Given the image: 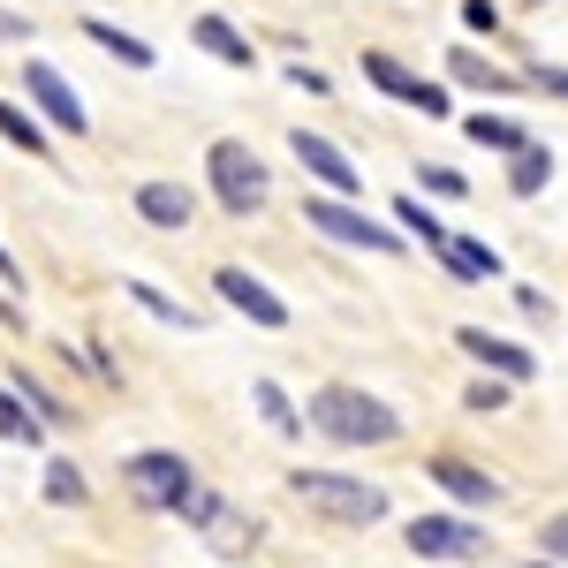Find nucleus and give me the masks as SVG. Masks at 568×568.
I'll return each instance as SVG.
<instances>
[{"label": "nucleus", "instance_id": "nucleus-9", "mask_svg": "<svg viewBox=\"0 0 568 568\" xmlns=\"http://www.w3.org/2000/svg\"><path fill=\"white\" fill-rule=\"evenodd\" d=\"M23 99L39 106V122L53 136H84L91 130V114H84V99H77V84L53 69V61H23Z\"/></svg>", "mask_w": 568, "mask_h": 568}, {"label": "nucleus", "instance_id": "nucleus-8", "mask_svg": "<svg viewBox=\"0 0 568 568\" xmlns=\"http://www.w3.org/2000/svg\"><path fill=\"white\" fill-rule=\"evenodd\" d=\"M364 84L387 91L394 106H417L425 122H447L455 114V99H447V84H433V77H417V69H402L394 53H364Z\"/></svg>", "mask_w": 568, "mask_h": 568}, {"label": "nucleus", "instance_id": "nucleus-28", "mask_svg": "<svg viewBox=\"0 0 568 568\" xmlns=\"http://www.w3.org/2000/svg\"><path fill=\"white\" fill-rule=\"evenodd\" d=\"M508 387H516V379H500V372H478V379L463 387V409H478V417H493V409H508Z\"/></svg>", "mask_w": 568, "mask_h": 568}, {"label": "nucleus", "instance_id": "nucleus-7", "mask_svg": "<svg viewBox=\"0 0 568 568\" xmlns=\"http://www.w3.org/2000/svg\"><path fill=\"white\" fill-rule=\"evenodd\" d=\"M402 546H409L417 561H485V554H493V538H485V524H470V516H455V508H433V516L402 524Z\"/></svg>", "mask_w": 568, "mask_h": 568}, {"label": "nucleus", "instance_id": "nucleus-25", "mask_svg": "<svg viewBox=\"0 0 568 568\" xmlns=\"http://www.w3.org/2000/svg\"><path fill=\"white\" fill-rule=\"evenodd\" d=\"M122 288H130V304H136V311H152L160 326H175V334H197V311L175 304V296H160L152 281H122Z\"/></svg>", "mask_w": 568, "mask_h": 568}, {"label": "nucleus", "instance_id": "nucleus-23", "mask_svg": "<svg viewBox=\"0 0 568 568\" xmlns=\"http://www.w3.org/2000/svg\"><path fill=\"white\" fill-rule=\"evenodd\" d=\"M463 136H470V144H478V152H516V144H524V122H516V114H463Z\"/></svg>", "mask_w": 568, "mask_h": 568}, {"label": "nucleus", "instance_id": "nucleus-24", "mask_svg": "<svg viewBox=\"0 0 568 568\" xmlns=\"http://www.w3.org/2000/svg\"><path fill=\"white\" fill-rule=\"evenodd\" d=\"M8 387L23 394V409H31V417H39L45 433H53V425H69V402H61V394L45 387L39 372H8Z\"/></svg>", "mask_w": 568, "mask_h": 568}, {"label": "nucleus", "instance_id": "nucleus-30", "mask_svg": "<svg viewBox=\"0 0 568 568\" xmlns=\"http://www.w3.org/2000/svg\"><path fill=\"white\" fill-rule=\"evenodd\" d=\"M524 84H530V91H546V99H568V69H554V61H530Z\"/></svg>", "mask_w": 568, "mask_h": 568}, {"label": "nucleus", "instance_id": "nucleus-38", "mask_svg": "<svg viewBox=\"0 0 568 568\" xmlns=\"http://www.w3.org/2000/svg\"><path fill=\"white\" fill-rule=\"evenodd\" d=\"M524 568H568V561H546V554H538V561H524Z\"/></svg>", "mask_w": 568, "mask_h": 568}, {"label": "nucleus", "instance_id": "nucleus-18", "mask_svg": "<svg viewBox=\"0 0 568 568\" xmlns=\"http://www.w3.org/2000/svg\"><path fill=\"white\" fill-rule=\"evenodd\" d=\"M84 39L99 45V53H114V61H122V69H136V77H144V69H152V61H160V53H152V45L136 39V31H122V23H114V16H84Z\"/></svg>", "mask_w": 568, "mask_h": 568}, {"label": "nucleus", "instance_id": "nucleus-2", "mask_svg": "<svg viewBox=\"0 0 568 568\" xmlns=\"http://www.w3.org/2000/svg\"><path fill=\"white\" fill-rule=\"evenodd\" d=\"M288 493L304 500L318 524H342V530L387 524V493L364 478H342V470H288Z\"/></svg>", "mask_w": 568, "mask_h": 568}, {"label": "nucleus", "instance_id": "nucleus-35", "mask_svg": "<svg viewBox=\"0 0 568 568\" xmlns=\"http://www.w3.org/2000/svg\"><path fill=\"white\" fill-rule=\"evenodd\" d=\"M516 304H524V318H554V304H546L538 288H516Z\"/></svg>", "mask_w": 568, "mask_h": 568}, {"label": "nucleus", "instance_id": "nucleus-4", "mask_svg": "<svg viewBox=\"0 0 568 568\" xmlns=\"http://www.w3.org/2000/svg\"><path fill=\"white\" fill-rule=\"evenodd\" d=\"M304 220L326 235V243H349V251H372V258H394V251L409 243L394 220H372V213H364V197H334V190H311V197H304Z\"/></svg>", "mask_w": 568, "mask_h": 568}, {"label": "nucleus", "instance_id": "nucleus-13", "mask_svg": "<svg viewBox=\"0 0 568 568\" xmlns=\"http://www.w3.org/2000/svg\"><path fill=\"white\" fill-rule=\"evenodd\" d=\"M425 478H433L455 508H493V500H500V478H493L485 463H470V455H433Z\"/></svg>", "mask_w": 568, "mask_h": 568}, {"label": "nucleus", "instance_id": "nucleus-22", "mask_svg": "<svg viewBox=\"0 0 568 568\" xmlns=\"http://www.w3.org/2000/svg\"><path fill=\"white\" fill-rule=\"evenodd\" d=\"M0 144H16L23 160H39V152H45V122L23 106V99H0Z\"/></svg>", "mask_w": 568, "mask_h": 568}, {"label": "nucleus", "instance_id": "nucleus-31", "mask_svg": "<svg viewBox=\"0 0 568 568\" xmlns=\"http://www.w3.org/2000/svg\"><path fill=\"white\" fill-rule=\"evenodd\" d=\"M538 554H546V561H568V508L538 524Z\"/></svg>", "mask_w": 568, "mask_h": 568}, {"label": "nucleus", "instance_id": "nucleus-21", "mask_svg": "<svg viewBox=\"0 0 568 568\" xmlns=\"http://www.w3.org/2000/svg\"><path fill=\"white\" fill-rule=\"evenodd\" d=\"M387 220L402 227V235H409V243H425V251H439V243H447V227L433 220V205H425L417 190H402V197L387 205Z\"/></svg>", "mask_w": 568, "mask_h": 568}, {"label": "nucleus", "instance_id": "nucleus-1", "mask_svg": "<svg viewBox=\"0 0 568 568\" xmlns=\"http://www.w3.org/2000/svg\"><path fill=\"white\" fill-rule=\"evenodd\" d=\"M304 425H311V433H326L334 447H387V439H402L394 402H379L372 387H349V379H334V387L311 394Z\"/></svg>", "mask_w": 568, "mask_h": 568}, {"label": "nucleus", "instance_id": "nucleus-5", "mask_svg": "<svg viewBox=\"0 0 568 568\" xmlns=\"http://www.w3.org/2000/svg\"><path fill=\"white\" fill-rule=\"evenodd\" d=\"M122 485H130L136 508H160V516H182L190 493H197V463L182 447H136L122 463Z\"/></svg>", "mask_w": 568, "mask_h": 568}, {"label": "nucleus", "instance_id": "nucleus-3", "mask_svg": "<svg viewBox=\"0 0 568 568\" xmlns=\"http://www.w3.org/2000/svg\"><path fill=\"white\" fill-rule=\"evenodd\" d=\"M205 182H213L220 213L251 220L273 205V175H265V160L243 144V136H213V152H205Z\"/></svg>", "mask_w": 568, "mask_h": 568}, {"label": "nucleus", "instance_id": "nucleus-36", "mask_svg": "<svg viewBox=\"0 0 568 568\" xmlns=\"http://www.w3.org/2000/svg\"><path fill=\"white\" fill-rule=\"evenodd\" d=\"M0 288H8V296L23 288V273H16V258H8V251H0Z\"/></svg>", "mask_w": 568, "mask_h": 568}, {"label": "nucleus", "instance_id": "nucleus-26", "mask_svg": "<svg viewBox=\"0 0 568 568\" xmlns=\"http://www.w3.org/2000/svg\"><path fill=\"white\" fill-rule=\"evenodd\" d=\"M39 493H45V500H53V508H84V500H91L84 470H77V463H61V455H53V463H45V470H39Z\"/></svg>", "mask_w": 568, "mask_h": 568}, {"label": "nucleus", "instance_id": "nucleus-17", "mask_svg": "<svg viewBox=\"0 0 568 568\" xmlns=\"http://www.w3.org/2000/svg\"><path fill=\"white\" fill-rule=\"evenodd\" d=\"M433 258L447 265V281H463V288H470V281H500V251L478 243V235H447Z\"/></svg>", "mask_w": 568, "mask_h": 568}, {"label": "nucleus", "instance_id": "nucleus-6", "mask_svg": "<svg viewBox=\"0 0 568 568\" xmlns=\"http://www.w3.org/2000/svg\"><path fill=\"white\" fill-rule=\"evenodd\" d=\"M182 524L205 538V554H220V561H251L258 554V538H265V524L258 516H243L235 500H220V493H190V508H182Z\"/></svg>", "mask_w": 568, "mask_h": 568}, {"label": "nucleus", "instance_id": "nucleus-12", "mask_svg": "<svg viewBox=\"0 0 568 568\" xmlns=\"http://www.w3.org/2000/svg\"><path fill=\"white\" fill-rule=\"evenodd\" d=\"M130 213L144 220V227H160V235H182V227L197 220V190H190V182H175V175H152V182H136Z\"/></svg>", "mask_w": 568, "mask_h": 568}, {"label": "nucleus", "instance_id": "nucleus-32", "mask_svg": "<svg viewBox=\"0 0 568 568\" xmlns=\"http://www.w3.org/2000/svg\"><path fill=\"white\" fill-rule=\"evenodd\" d=\"M463 23L493 39V31H500V0H463Z\"/></svg>", "mask_w": 568, "mask_h": 568}, {"label": "nucleus", "instance_id": "nucleus-15", "mask_svg": "<svg viewBox=\"0 0 568 568\" xmlns=\"http://www.w3.org/2000/svg\"><path fill=\"white\" fill-rule=\"evenodd\" d=\"M447 84L485 91V99H516L524 77H516V69H500V61H485L478 45H447Z\"/></svg>", "mask_w": 568, "mask_h": 568}, {"label": "nucleus", "instance_id": "nucleus-10", "mask_svg": "<svg viewBox=\"0 0 568 568\" xmlns=\"http://www.w3.org/2000/svg\"><path fill=\"white\" fill-rule=\"evenodd\" d=\"M213 296L235 311V318L265 326V334H281V326H288V296H273L258 273H251V265H220V273H213Z\"/></svg>", "mask_w": 568, "mask_h": 568}, {"label": "nucleus", "instance_id": "nucleus-14", "mask_svg": "<svg viewBox=\"0 0 568 568\" xmlns=\"http://www.w3.org/2000/svg\"><path fill=\"white\" fill-rule=\"evenodd\" d=\"M455 349L470 356L478 372H500V379H530L538 372V356L524 342H500V334H485V326H455Z\"/></svg>", "mask_w": 568, "mask_h": 568}, {"label": "nucleus", "instance_id": "nucleus-37", "mask_svg": "<svg viewBox=\"0 0 568 568\" xmlns=\"http://www.w3.org/2000/svg\"><path fill=\"white\" fill-rule=\"evenodd\" d=\"M0 318H8V326H16V296H8V288H0Z\"/></svg>", "mask_w": 568, "mask_h": 568}, {"label": "nucleus", "instance_id": "nucleus-34", "mask_svg": "<svg viewBox=\"0 0 568 568\" xmlns=\"http://www.w3.org/2000/svg\"><path fill=\"white\" fill-rule=\"evenodd\" d=\"M23 39H31V23H23L16 8H0V45H23Z\"/></svg>", "mask_w": 568, "mask_h": 568}, {"label": "nucleus", "instance_id": "nucleus-16", "mask_svg": "<svg viewBox=\"0 0 568 568\" xmlns=\"http://www.w3.org/2000/svg\"><path fill=\"white\" fill-rule=\"evenodd\" d=\"M190 39L205 45L213 61H227V69H258V45L243 39V23H235V16H220V8H205V16L190 23Z\"/></svg>", "mask_w": 568, "mask_h": 568}, {"label": "nucleus", "instance_id": "nucleus-19", "mask_svg": "<svg viewBox=\"0 0 568 568\" xmlns=\"http://www.w3.org/2000/svg\"><path fill=\"white\" fill-rule=\"evenodd\" d=\"M546 182H554V144L524 136V144L508 152V190H516V197H538Z\"/></svg>", "mask_w": 568, "mask_h": 568}, {"label": "nucleus", "instance_id": "nucleus-33", "mask_svg": "<svg viewBox=\"0 0 568 568\" xmlns=\"http://www.w3.org/2000/svg\"><path fill=\"white\" fill-rule=\"evenodd\" d=\"M288 84L311 91V99H326V77H318V69H304V61H288Z\"/></svg>", "mask_w": 568, "mask_h": 568}, {"label": "nucleus", "instance_id": "nucleus-29", "mask_svg": "<svg viewBox=\"0 0 568 568\" xmlns=\"http://www.w3.org/2000/svg\"><path fill=\"white\" fill-rule=\"evenodd\" d=\"M417 190H425V197H470V175H455V168H439V160H417Z\"/></svg>", "mask_w": 568, "mask_h": 568}, {"label": "nucleus", "instance_id": "nucleus-11", "mask_svg": "<svg viewBox=\"0 0 568 568\" xmlns=\"http://www.w3.org/2000/svg\"><path fill=\"white\" fill-rule=\"evenodd\" d=\"M288 152L304 160V175L318 182V190H334V197H364V168H356V160L342 152V144H334V136L296 130V136H288Z\"/></svg>", "mask_w": 568, "mask_h": 568}, {"label": "nucleus", "instance_id": "nucleus-20", "mask_svg": "<svg viewBox=\"0 0 568 568\" xmlns=\"http://www.w3.org/2000/svg\"><path fill=\"white\" fill-rule=\"evenodd\" d=\"M251 402H258L265 433H281V439H304V409L288 402V387H281V379H251Z\"/></svg>", "mask_w": 568, "mask_h": 568}, {"label": "nucleus", "instance_id": "nucleus-27", "mask_svg": "<svg viewBox=\"0 0 568 568\" xmlns=\"http://www.w3.org/2000/svg\"><path fill=\"white\" fill-rule=\"evenodd\" d=\"M39 433H45V425L31 417V409H23V394H16L8 379H0V439H16V447H31Z\"/></svg>", "mask_w": 568, "mask_h": 568}]
</instances>
